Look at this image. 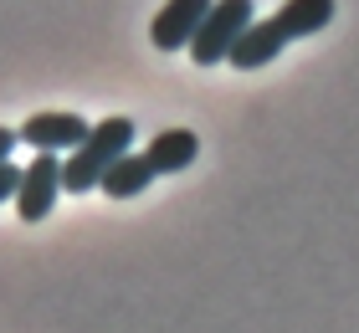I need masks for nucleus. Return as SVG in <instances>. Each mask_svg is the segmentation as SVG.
Segmentation results:
<instances>
[{
	"instance_id": "f257e3e1",
	"label": "nucleus",
	"mask_w": 359,
	"mask_h": 333,
	"mask_svg": "<svg viewBox=\"0 0 359 333\" xmlns=\"http://www.w3.org/2000/svg\"><path fill=\"white\" fill-rule=\"evenodd\" d=\"M134 149V118H103L88 128V139L72 149L67 159H62V190L67 195H88L97 190V179H103V170L118 154H128Z\"/></svg>"
},
{
	"instance_id": "f03ea898",
	"label": "nucleus",
	"mask_w": 359,
	"mask_h": 333,
	"mask_svg": "<svg viewBox=\"0 0 359 333\" xmlns=\"http://www.w3.org/2000/svg\"><path fill=\"white\" fill-rule=\"evenodd\" d=\"M252 21H257V15H252V0H210L205 21L195 26V36H190V57L201 62V67L226 62L231 41H236Z\"/></svg>"
},
{
	"instance_id": "7ed1b4c3",
	"label": "nucleus",
	"mask_w": 359,
	"mask_h": 333,
	"mask_svg": "<svg viewBox=\"0 0 359 333\" xmlns=\"http://www.w3.org/2000/svg\"><path fill=\"white\" fill-rule=\"evenodd\" d=\"M57 195H62V154H41L36 149V159L21 170V185H15V215L26 226H36L52 215Z\"/></svg>"
},
{
	"instance_id": "20e7f679",
	"label": "nucleus",
	"mask_w": 359,
	"mask_h": 333,
	"mask_svg": "<svg viewBox=\"0 0 359 333\" xmlns=\"http://www.w3.org/2000/svg\"><path fill=\"white\" fill-rule=\"evenodd\" d=\"M88 128L93 123L83 113H31V118L15 128V139L41 149V154H72V149L88 139Z\"/></svg>"
},
{
	"instance_id": "39448f33",
	"label": "nucleus",
	"mask_w": 359,
	"mask_h": 333,
	"mask_svg": "<svg viewBox=\"0 0 359 333\" xmlns=\"http://www.w3.org/2000/svg\"><path fill=\"white\" fill-rule=\"evenodd\" d=\"M205 11H210V0H165L154 15V26H149V36L159 52H180V46H190L195 36V26L205 21Z\"/></svg>"
},
{
	"instance_id": "423d86ee",
	"label": "nucleus",
	"mask_w": 359,
	"mask_h": 333,
	"mask_svg": "<svg viewBox=\"0 0 359 333\" xmlns=\"http://www.w3.org/2000/svg\"><path fill=\"white\" fill-rule=\"evenodd\" d=\"M287 46L283 36V26H277V15H267V21H252L241 36L231 41V52H226V62L236 67V72H257V67H267L277 62V52Z\"/></svg>"
},
{
	"instance_id": "0eeeda50",
	"label": "nucleus",
	"mask_w": 359,
	"mask_h": 333,
	"mask_svg": "<svg viewBox=\"0 0 359 333\" xmlns=\"http://www.w3.org/2000/svg\"><path fill=\"white\" fill-rule=\"evenodd\" d=\"M149 185H154V164H149V154H134V149L118 154L103 170V179H97V190H103L108 200H134V195H144Z\"/></svg>"
},
{
	"instance_id": "6e6552de",
	"label": "nucleus",
	"mask_w": 359,
	"mask_h": 333,
	"mask_svg": "<svg viewBox=\"0 0 359 333\" xmlns=\"http://www.w3.org/2000/svg\"><path fill=\"white\" fill-rule=\"evenodd\" d=\"M149 164H154V175H180V170H190L195 154H201V139H195L190 128H165V133H154L149 139Z\"/></svg>"
},
{
	"instance_id": "1a4fd4ad",
	"label": "nucleus",
	"mask_w": 359,
	"mask_h": 333,
	"mask_svg": "<svg viewBox=\"0 0 359 333\" xmlns=\"http://www.w3.org/2000/svg\"><path fill=\"white\" fill-rule=\"evenodd\" d=\"M329 21H334V0H283V11H277V26H283L287 41L313 36Z\"/></svg>"
},
{
	"instance_id": "9d476101",
	"label": "nucleus",
	"mask_w": 359,
	"mask_h": 333,
	"mask_svg": "<svg viewBox=\"0 0 359 333\" xmlns=\"http://www.w3.org/2000/svg\"><path fill=\"white\" fill-rule=\"evenodd\" d=\"M15 185H21V170L11 159H0V200H15Z\"/></svg>"
},
{
	"instance_id": "9b49d317",
	"label": "nucleus",
	"mask_w": 359,
	"mask_h": 333,
	"mask_svg": "<svg viewBox=\"0 0 359 333\" xmlns=\"http://www.w3.org/2000/svg\"><path fill=\"white\" fill-rule=\"evenodd\" d=\"M15 144H21V139H15V128L0 123V159H11V149H15Z\"/></svg>"
}]
</instances>
